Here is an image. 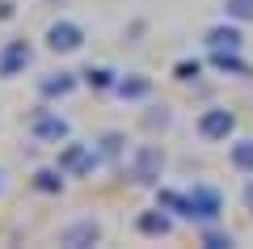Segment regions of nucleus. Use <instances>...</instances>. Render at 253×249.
I'll list each match as a JSON object with an SVG mask.
<instances>
[{"instance_id":"0eeeda50","label":"nucleus","mask_w":253,"mask_h":249,"mask_svg":"<svg viewBox=\"0 0 253 249\" xmlns=\"http://www.w3.org/2000/svg\"><path fill=\"white\" fill-rule=\"evenodd\" d=\"M30 59H34V51H30L26 38H9V43L0 47V76H4V80L21 76V72L30 68Z\"/></svg>"},{"instance_id":"9b49d317","label":"nucleus","mask_w":253,"mask_h":249,"mask_svg":"<svg viewBox=\"0 0 253 249\" xmlns=\"http://www.w3.org/2000/svg\"><path fill=\"white\" fill-rule=\"evenodd\" d=\"M114 93L123 101H144V98H152V76H144V72H126V76L114 80Z\"/></svg>"},{"instance_id":"4468645a","label":"nucleus","mask_w":253,"mask_h":249,"mask_svg":"<svg viewBox=\"0 0 253 249\" xmlns=\"http://www.w3.org/2000/svg\"><path fill=\"white\" fill-rule=\"evenodd\" d=\"M211 68L228 72V76H249V63H245L236 51H211Z\"/></svg>"},{"instance_id":"ddd939ff","label":"nucleus","mask_w":253,"mask_h":249,"mask_svg":"<svg viewBox=\"0 0 253 249\" xmlns=\"http://www.w3.org/2000/svg\"><path fill=\"white\" fill-rule=\"evenodd\" d=\"M156 207H165V211H173V215H181V220H190V195H186V190L156 186Z\"/></svg>"},{"instance_id":"39448f33","label":"nucleus","mask_w":253,"mask_h":249,"mask_svg":"<svg viewBox=\"0 0 253 249\" xmlns=\"http://www.w3.org/2000/svg\"><path fill=\"white\" fill-rule=\"evenodd\" d=\"M190 195V220H199V224H215L219 211H224V195H219L215 186H194L186 190Z\"/></svg>"},{"instance_id":"412c9836","label":"nucleus","mask_w":253,"mask_h":249,"mask_svg":"<svg viewBox=\"0 0 253 249\" xmlns=\"http://www.w3.org/2000/svg\"><path fill=\"white\" fill-rule=\"evenodd\" d=\"M173 76H177V80H199L203 76V63L199 59H181L177 68H173Z\"/></svg>"},{"instance_id":"9d476101","label":"nucleus","mask_w":253,"mask_h":249,"mask_svg":"<svg viewBox=\"0 0 253 249\" xmlns=\"http://www.w3.org/2000/svg\"><path fill=\"white\" fill-rule=\"evenodd\" d=\"M135 232H139V237H169V232H173V211H165V207L139 211L135 215Z\"/></svg>"},{"instance_id":"2eb2a0df","label":"nucleus","mask_w":253,"mask_h":249,"mask_svg":"<svg viewBox=\"0 0 253 249\" xmlns=\"http://www.w3.org/2000/svg\"><path fill=\"white\" fill-rule=\"evenodd\" d=\"M228 165H232L236 173H253V140H236L232 148H228Z\"/></svg>"},{"instance_id":"6e6552de","label":"nucleus","mask_w":253,"mask_h":249,"mask_svg":"<svg viewBox=\"0 0 253 249\" xmlns=\"http://www.w3.org/2000/svg\"><path fill=\"white\" fill-rule=\"evenodd\" d=\"M101 241V224L97 220H72L68 228H59V245L63 249H93Z\"/></svg>"},{"instance_id":"aec40b11","label":"nucleus","mask_w":253,"mask_h":249,"mask_svg":"<svg viewBox=\"0 0 253 249\" xmlns=\"http://www.w3.org/2000/svg\"><path fill=\"white\" fill-rule=\"evenodd\" d=\"M224 13L232 21H253V0H224Z\"/></svg>"},{"instance_id":"423d86ee","label":"nucleus","mask_w":253,"mask_h":249,"mask_svg":"<svg viewBox=\"0 0 253 249\" xmlns=\"http://www.w3.org/2000/svg\"><path fill=\"white\" fill-rule=\"evenodd\" d=\"M236 131V114L228 106H211L199 114V135L203 140H228V135Z\"/></svg>"},{"instance_id":"f257e3e1","label":"nucleus","mask_w":253,"mask_h":249,"mask_svg":"<svg viewBox=\"0 0 253 249\" xmlns=\"http://www.w3.org/2000/svg\"><path fill=\"white\" fill-rule=\"evenodd\" d=\"M161 173H165V148L161 144H139L131 148L126 156V178L135 186H161Z\"/></svg>"},{"instance_id":"20e7f679","label":"nucleus","mask_w":253,"mask_h":249,"mask_svg":"<svg viewBox=\"0 0 253 249\" xmlns=\"http://www.w3.org/2000/svg\"><path fill=\"white\" fill-rule=\"evenodd\" d=\"M68 131H72L68 118L55 114V110H34V114H30V135H34L38 144H63Z\"/></svg>"},{"instance_id":"4be33fe9","label":"nucleus","mask_w":253,"mask_h":249,"mask_svg":"<svg viewBox=\"0 0 253 249\" xmlns=\"http://www.w3.org/2000/svg\"><path fill=\"white\" fill-rule=\"evenodd\" d=\"M245 207H249V215H253V178L245 182Z\"/></svg>"},{"instance_id":"1a4fd4ad","label":"nucleus","mask_w":253,"mask_h":249,"mask_svg":"<svg viewBox=\"0 0 253 249\" xmlns=\"http://www.w3.org/2000/svg\"><path fill=\"white\" fill-rule=\"evenodd\" d=\"M203 43H207V51H241L245 34L236 30V21H224V26H211L207 34H203Z\"/></svg>"},{"instance_id":"f8f14e48","label":"nucleus","mask_w":253,"mask_h":249,"mask_svg":"<svg viewBox=\"0 0 253 249\" xmlns=\"http://www.w3.org/2000/svg\"><path fill=\"white\" fill-rule=\"evenodd\" d=\"M72 89H76V76H72V72H46V76L38 80V93H42L46 101H55V98L63 101Z\"/></svg>"},{"instance_id":"dca6fc26","label":"nucleus","mask_w":253,"mask_h":249,"mask_svg":"<svg viewBox=\"0 0 253 249\" xmlns=\"http://www.w3.org/2000/svg\"><path fill=\"white\" fill-rule=\"evenodd\" d=\"M63 178H68V173H63L59 165L38 169V173H34V190H42V195H59V190H63Z\"/></svg>"},{"instance_id":"f3484780","label":"nucleus","mask_w":253,"mask_h":249,"mask_svg":"<svg viewBox=\"0 0 253 249\" xmlns=\"http://www.w3.org/2000/svg\"><path fill=\"white\" fill-rule=\"evenodd\" d=\"M97 152H101V160H118V156L126 152V135H123V131H106V135L97 140Z\"/></svg>"},{"instance_id":"a211bd4d","label":"nucleus","mask_w":253,"mask_h":249,"mask_svg":"<svg viewBox=\"0 0 253 249\" xmlns=\"http://www.w3.org/2000/svg\"><path fill=\"white\" fill-rule=\"evenodd\" d=\"M81 76H84V85H89V89H97V93H106V89H114V80H118L114 72L106 68V63H97V68H84Z\"/></svg>"},{"instance_id":"7ed1b4c3","label":"nucleus","mask_w":253,"mask_h":249,"mask_svg":"<svg viewBox=\"0 0 253 249\" xmlns=\"http://www.w3.org/2000/svg\"><path fill=\"white\" fill-rule=\"evenodd\" d=\"M42 43H46V51H55V55H72V51L84 47V30L76 26L72 17H55L51 26H46Z\"/></svg>"},{"instance_id":"f03ea898","label":"nucleus","mask_w":253,"mask_h":249,"mask_svg":"<svg viewBox=\"0 0 253 249\" xmlns=\"http://www.w3.org/2000/svg\"><path fill=\"white\" fill-rule=\"evenodd\" d=\"M55 165H59L68 178H89L101 165V152H97V144H63L59 156H55Z\"/></svg>"},{"instance_id":"6ab92c4d","label":"nucleus","mask_w":253,"mask_h":249,"mask_svg":"<svg viewBox=\"0 0 253 249\" xmlns=\"http://www.w3.org/2000/svg\"><path fill=\"white\" fill-rule=\"evenodd\" d=\"M199 241H203L207 249H228V245H232V232H224V228H215V224H207V228L199 232Z\"/></svg>"},{"instance_id":"b1692460","label":"nucleus","mask_w":253,"mask_h":249,"mask_svg":"<svg viewBox=\"0 0 253 249\" xmlns=\"http://www.w3.org/2000/svg\"><path fill=\"white\" fill-rule=\"evenodd\" d=\"M0 190H4V182H0Z\"/></svg>"},{"instance_id":"5701e85b","label":"nucleus","mask_w":253,"mask_h":249,"mask_svg":"<svg viewBox=\"0 0 253 249\" xmlns=\"http://www.w3.org/2000/svg\"><path fill=\"white\" fill-rule=\"evenodd\" d=\"M13 13H17V9H13L9 0H0V21H9V17H13Z\"/></svg>"}]
</instances>
